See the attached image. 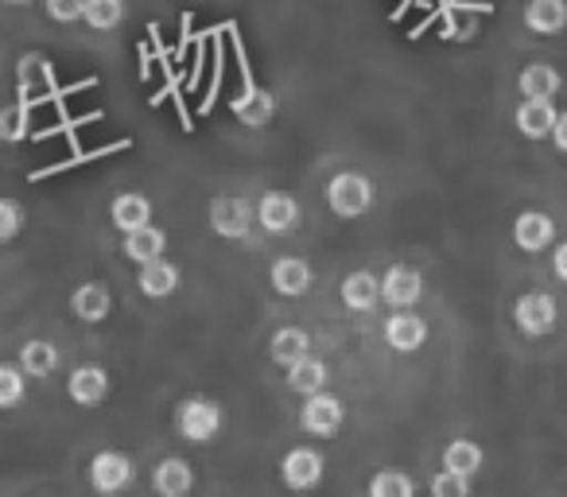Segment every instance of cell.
Listing matches in <instances>:
<instances>
[{
  "label": "cell",
  "instance_id": "6da1fadb",
  "mask_svg": "<svg viewBox=\"0 0 567 497\" xmlns=\"http://www.w3.org/2000/svg\"><path fill=\"white\" fill-rule=\"evenodd\" d=\"M226 427V408L210 396H187L175 408V432L187 443H214Z\"/></svg>",
  "mask_w": 567,
  "mask_h": 497
},
{
  "label": "cell",
  "instance_id": "7a4b0ae2",
  "mask_svg": "<svg viewBox=\"0 0 567 497\" xmlns=\"http://www.w3.org/2000/svg\"><path fill=\"white\" fill-rule=\"evenodd\" d=\"M327 206L334 218H362L373 206V183L362 172H339L327 183Z\"/></svg>",
  "mask_w": 567,
  "mask_h": 497
},
{
  "label": "cell",
  "instance_id": "3957f363",
  "mask_svg": "<svg viewBox=\"0 0 567 497\" xmlns=\"http://www.w3.org/2000/svg\"><path fill=\"white\" fill-rule=\"evenodd\" d=\"M136 482V463L125 455V451H97L90 458V486L102 497H117L125 494Z\"/></svg>",
  "mask_w": 567,
  "mask_h": 497
},
{
  "label": "cell",
  "instance_id": "277c9868",
  "mask_svg": "<svg viewBox=\"0 0 567 497\" xmlns=\"http://www.w3.org/2000/svg\"><path fill=\"white\" fill-rule=\"evenodd\" d=\"M513 323H517V331L528 334V339H544V334H551L559 323L556 296L551 292H525L517 303H513Z\"/></svg>",
  "mask_w": 567,
  "mask_h": 497
},
{
  "label": "cell",
  "instance_id": "5b68a950",
  "mask_svg": "<svg viewBox=\"0 0 567 497\" xmlns=\"http://www.w3.org/2000/svg\"><path fill=\"white\" fill-rule=\"evenodd\" d=\"M347 424V404L339 401L334 393H316V396H303V408H300V427L316 439H334Z\"/></svg>",
  "mask_w": 567,
  "mask_h": 497
},
{
  "label": "cell",
  "instance_id": "8992f818",
  "mask_svg": "<svg viewBox=\"0 0 567 497\" xmlns=\"http://www.w3.org/2000/svg\"><path fill=\"white\" fill-rule=\"evenodd\" d=\"M252 221H257V210L245 198L237 195L210 198V229L221 241H245L252 234Z\"/></svg>",
  "mask_w": 567,
  "mask_h": 497
},
{
  "label": "cell",
  "instance_id": "52a82bcc",
  "mask_svg": "<svg viewBox=\"0 0 567 497\" xmlns=\"http://www.w3.org/2000/svg\"><path fill=\"white\" fill-rule=\"evenodd\" d=\"M327 474V458L319 455L316 447H292L288 455L280 458V482L292 494H308L323 482Z\"/></svg>",
  "mask_w": 567,
  "mask_h": 497
},
{
  "label": "cell",
  "instance_id": "ba28073f",
  "mask_svg": "<svg viewBox=\"0 0 567 497\" xmlns=\"http://www.w3.org/2000/svg\"><path fill=\"white\" fill-rule=\"evenodd\" d=\"M300 218H303V210H300V203H296V195H288V190H265V195H260L257 221L265 234H276V237L296 234Z\"/></svg>",
  "mask_w": 567,
  "mask_h": 497
},
{
  "label": "cell",
  "instance_id": "9c48e42d",
  "mask_svg": "<svg viewBox=\"0 0 567 497\" xmlns=\"http://www.w3.org/2000/svg\"><path fill=\"white\" fill-rule=\"evenodd\" d=\"M420 296H424V277H420L416 269H409V265H389V269L381 272V300H385L389 308L412 311L420 303Z\"/></svg>",
  "mask_w": 567,
  "mask_h": 497
},
{
  "label": "cell",
  "instance_id": "30bf717a",
  "mask_svg": "<svg viewBox=\"0 0 567 497\" xmlns=\"http://www.w3.org/2000/svg\"><path fill=\"white\" fill-rule=\"evenodd\" d=\"M556 241V221L548 218L544 210H520L517 221H513V245L520 253H544Z\"/></svg>",
  "mask_w": 567,
  "mask_h": 497
},
{
  "label": "cell",
  "instance_id": "8fae6325",
  "mask_svg": "<svg viewBox=\"0 0 567 497\" xmlns=\"http://www.w3.org/2000/svg\"><path fill=\"white\" fill-rule=\"evenodd\" d=\"M268 280H272V292H280L284 300H300L316 284V272H311V265L303 257H280V261H272Z\"/></svg>",
  "mask_w": 567,
  "mask_h": 497
},
{
  "label": "cell",
  "instance_id": "7c38bea8",
  "mask_svg": "<svg viewBox=\"0 0 567 497\" xmlns=\"http://www.w3.org/2000/svg\"><path fill=\"white\" fill-rule=\"evenodd\" d=\"M66 396H71L79 408H97V404L110 396V373L102 365H79L66 377Z\"/></svg>",
  "mask_w": 567,
  "mask_h": 497
},
{
  "label": "cell",
  "instance_id": "4fadbf2b",
  "mask_svg": "<svg viewBox=\"0 0 567 497\" xmlns=\"http://www.w3.org/2000/svg\"><path fill=\"white\" fill-rule=\"evenodd\" d=\"M385 342L396 354H416L427 342V323L420 315H412V311H393L385 319Z\"/></svg>",
  "mask_w": 567,
  "mask_h": 497
},
{
  "label": "cell",
  "instance_id": "5bb4252c",
  "mask_svg": "<svg viewBox=\"0 0 567 497\" xmlns=\"http://www.w3.org/2000/svg\"><path fill=\"white\" fill-rule=\"evenodd\" d=\"M556 102H520L513 113V125L525 141H551V128H556Z\"/></svg>",
  "mask_w": 567,
  "mask_h": 497
},
{
  "label": "cell",
  "instance_id": "9a60e30c",
  "mask_svg": "<svg viewBox=\"0 0 567 497\" xmlns=\"http://www.w3.org/2000/svg\"><path fill=\"white\" fill-rule=\"evenodd\" d=\"M559 86H564V74L551 63H528L517 74V90L525 94V102H556Z\"/></svg>",
  "mask_w": 567,
  "mask_h": 497
},
{
  "label": "cell",
  "instance_id": "2e32d148",
  "mask_svg": "<svg viewBox=\"0 0 567 497\" xmlns=\"http://www.w3.org/2000/svg\"><path fill=\"white\" fill-rule=\"evenodd\" d=\"M152 489H156L159 497H187L190 489H195V466L179 455L164 458V463L152 470Z\"/></svg>",
  "mask_w": 567,
  "mask_h": 497
},
{
  "label": "cell",
  "instance_id": "e0dca14e",
  "mask_svg": "<svg viewBox=\"0 0 567 497\" xmlns=\"http://www.w3.org/2000/svg\"><path fill=\"white\" fill-rule=\"evenodd\" d=\"M268 358H272L280 370H292L303 358H311V334L303 327H280L268 342Z\"/></svg>",
  "mask_w": 567,
  "mask_h": 497
},
{
  "label": "cell",
  "instance_id": "ac0fdd59",
  "mask_svg": "<svg viewBox=\"0 0 567 497\" xmlns=\"http://www.w3.org/2000/svg\"><path fill=\"white\" fill-rule=\"evenodd\" d=\"M179 280H183L179 265H172L167 257H159V261H152V265H141V272H136V288H141L148 300H167V296H175Z\"/></svg>",
  "mask_w": 567,
  "mask_h": 497
},
{
  "label": "cell",
  "instance_id": "d6986e66",
  "mask_svg": "<svg viewBox=\"0 0 567 497\" xmlns=\"http://www.w3.org/2000/svg\"><path fill=\"white\" fill-rule=\"evenodd\" d=\"M110 218H113V226H117L121 234H133V229L152 226V198L136 195V190H125V195L113 198Z\"/></svg>",
  "mask_w": 567,
  "mask_h": 497
},
{
  "label": "cell",
  "instance_id": "ffe728a7",
  "mask_svg": "<svg viewBox=\"0 0 567 497\" xmlns=\"http://www.w3.org/2000/svg\"><path fill=\"white\" fill-rule=\"evenodd\" d=\"M71 311L82 323H105L113 311V296L105 284H79L71 292Z\"/></svg>",
  "mask_w": 567,
  "mask_h": 497
},
{
  "label": "cell",
  "instance_id": "44dd1931",
  "mask_svg": "<svg viewBox=\"0 0 567 497\" xmlns=\"http://www.w3.org/2000/svg\"><path fill=\"white\" fill-rule=\"evenodd\" d=\"M525 28L536 35L567 32V0H528L525 4Z\"/></svg>",
  "mask_w": 567,
  "mask_h": 497
},
{
  "label": "cell",
  "instance_id": "7402d4cb",
  "mask_svg": "<svg viewBox=\"0 0 567 497\" xmlns=\"http://www.w3.org/2000/svg\"><path fill=\"white\" fill-rule=\"evenodd\" d=\"M381 300V277L370 269H358L350 272L347 280H342V303H347L350 311H373Z\"/></svg>",
  "mask_w": 567,
  "mask_h": 497
},
{
  "label": "cell",
  "instance_id": "603a6c76",
  "mask_svg": "<svg viewBox=\"0 0 567 497\" xmlns=\"http://www.w3.org/2000/svg\"><path fill=\"white\" fill-rule=\"evenodd\" d=\"M59 346L55 342H48V339H28L24 346H20V370H24V377H35V381H43V377H51V373L59 370Z\"/></svg>",
  "mask_w": 567,
  "mask_h": 497
},
{
  "label": "cell",
  "instance_id": "cb8c5ba5",
  "mask_svg": "<svg viewBox=\"0 0 567 497\" xmlns=\"http://www.w3.org/2000/svg\"><path fill=\"white\" fill-rule=\"evenodd\" d=\"M164 249H167V234L159 226L133 229V234H125V245H121V253H125L133 265L159 261V257H164Z\"/></svg>",
  "mask_w": 567,
  "mask_h": 497
},
{
  "label": "cell",
  "instance_id": "d4e9b609",
  "mask_svg": "<svg viewBox=\"0 0 567 497\" xmlns=\"http://www.w3.org/2000/svg\"><path fill=\"white\" fill-rule=\"evenodd\" d=\"M234 113H237V121H241V125L265 128L268 121L276 117V97L268 94V90H260V86H249L245 94L234 97Z\"/></svg>",
  "mask_w": 567,
  "mask_h": 497
},
{
  "label": "cell",
  "instance_id": "484cf974",
  "mask_svg": "<svg viewBox=\"0 0 567 497\" xmlns=\"http://www.w3.org/2000/svg\"><path fill=\"white\" fill-rule=\"evenodd\" d=\"M482 463H486V451L474 439H451L447 447H443V470L458 474V478H466V482L482 470Z\"/></svg>",
  "mask_w": 567,
  "mask_h": 497
},
{
  "label": "cell",
  "instance_id": "4316f807",
  "mask_svg": "<svg viewBox=\"0 0 567 497\" xmlns=\"http://www.w3.org/2000/svg\"><path fill=\"white\" fill-rule=\"evenodd\" d=\"M327 381H331V370H327L323 358H303L300 365L288 370V389L300 396H316V393H327Z\"/></svg>",
  "mask_w": 567,
  "mask_h": 497
},
{
  "label": "cell",
  "instance_id": "83f0119b",
  "mask_svg": "<svg viewBox=\"0 0 567 497\" xmlns=\"http://www.w3.org/2000/svg\"><path fill=\"white\" fill-rule=\"evenodd\" d=\"M86 20L94 32H113L125 20V0H86Z\"/></svg>",
  "mask_w": 567,
  "mask_h": 497
},
{
  "label": "cell",
  "instance_id": "f1b7e54d",
  "mask_svg": "<svg viewBox=\"0 0 567 497\" xmlns=\"http://www.w3.org/2000/svg\"><path fill=\"white\" fill-rule=\"evenodd\" d=\"M370 497H416V482L404 470H378L370 478Z\"/></svg>",
  "mask_w": 567,
  "mask_h": 497
},
{
  "label": "cell",
  "instance_id": "f546056e",
  "mask_svg": "<svg viewBox=\"0 0 567 497\" xmlns=\"http://www.w3.org/2000/svg\"><path fill=\"white\" fill-rule=\"evenodd\" d=\"M28 393V377L20 365L0 362V408H17Z\"/></svg>",
  "mask_w": 567,
  "mask_h": 497
},
{
  "label": "cell",
  "instance_id": "4dcf8cb0",
  "mask_svg": "<svg viewBox=\"0 0 567 497\" xmlns=\"http://www.w3.org/2000/svg\"><path fill=\"white\" fill-rule=\"evenodd\" d=\"M24 234V206L17 198H0V245L17 241Z\"/></svg>",
  "mask_w": 567,
  "mask_h": 497
},
{
  "label": "cell",
  "instance_id": "1f68e13d",
  "mask_svg": "<svg viewBox=\"0 0 567 497\" xmlns=\"http://www.w3.org/2000/svg\"><path fill=\"white\" fill-rule=\"evenodd\" d=\"M427 489H432V497H471V482L458 478V474L451 470H440L432 482H427Z\"/></svg>",
  "mask_w": 567,
  "mask_h": 497
},
{
  "label": "cell",
  "instance_id": "d6a6232c",
  "mask_svg": "<svg viewBox=\"0 0 567 497\" xmlns=\"http://www.w3.org/2000/svg\"><path fill=\"white\" fill-rule=\"evenodd\" d=\"M48 4V17L55 24H79L86 17V0H43Z\"/></svg>",
  "mask_w": 567,
  "mask_h": 497
},
{
  "label": "cell",
  "instance_id": "836d02e7",
  "mask_svg": "<svg viewBox=\"0 0 567 497\" xmlns=\"http://www.w3.org/2000/svg\"><path fill=\"white\" fill-rule=\"evenodd\" d=\"M4 121V141H24L28 136V113L24 110H4L0 113Z\"/></svg>",
  "mask_w": 567,
  "mask_h": 497
},
{
  "label": "cell",
  "instance_id": "e575fe53",
  "mask_svg": "<svg viewBox=\"0 0 567 497\" xmlns=\"http://www.w3.org/2000/svg\"><path fill=\"white\" fill-rule=\"evenodd\" d=\"M551 272L559 277V284H567V241H559L551 249Z\"/></svg>",
  "mask_w": 567,
  "mask_h": 497
},
{
  "label": "cell",
  "instance_id": "d590c367",
  "mask_svg": "<svg viewBox=\"0 0 567 497\" xmlns=\"http://www.w3.org/2000/svg\"><path fill=\"white\" fill-rule=\"evenodd\" d=\"M551 144H556V148L567 156V110L556 117V128H551Z\"/></svg>",
  "mask_w": 567,
  "mask_h": 497
},
{
  "label": "cell",
  "instance_id": "8d00e7d4",
  "mask_svg": "<svg viewBox=\"0 0 567 497\" xmlns=\"http://www.w3.org/2000/svg\"><path fill=\"white\" fill-rule=\"evenodd\" d=\"M4 4H17V9H24V4H32V0H4Z\"/></svg>",
  "mask_w": 567,
  "mask_h": 497
},
{
  "label": "cell",
  "instance_id": "74e56055",
  "mask_svg": "<svg viewBox=\"0 0 567 497\" xmlns=\"http://www.w3.org/2000/svg\"><path fill=\"white\" fill-rule=\"evenodd\" d=\"M0 141H4V121H0Z\"/></svg>",
  "mask_w": 567,
  "mask_h": 497
}]
</instances>
